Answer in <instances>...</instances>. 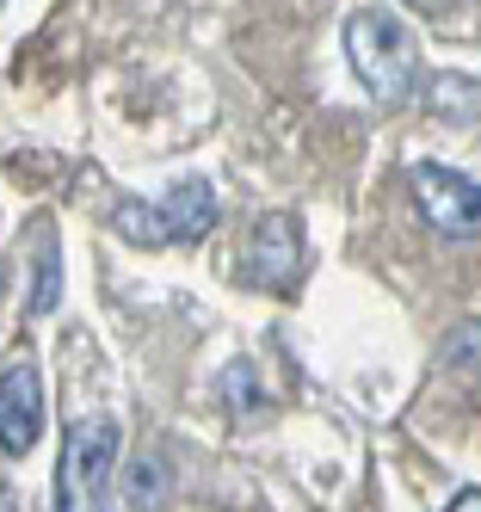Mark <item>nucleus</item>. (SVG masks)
Segmentation results:
<instances>
[{
    "label": "nucleus",
    "instance_id": "nucleus-1",
    "mask_svg": "<svg viewBox=\"0 0 481 512\" xmlns=\"http://www.w3.org/2000/svg\"><path fill=\"white\" fill-rule=\"evenodd\" d=\"M346 56L358 68V81L377 99H389V105L414 99V87H420V50H414V38H407V25L395 13L358 7L346 19Z\"/></svg>",
    "mask_w": 481,
    "mask_h": 512
},
{
    "label": "nucleus",
    "instance_id": "nucleus-2",
    "mask_svg": "<svg viewBox=\"0 0 481 512\" xmlns=\"http://www.w3.org/2000/svg\"><path fill=\"white\" fill-rule=\"evenodd\" d=\"M111 223H118L136 247H167V241H204L216 229V192L210 179H185V186L161 204H118L111 210Z\"/></svg>",
    "mask_w": 481,
    "mask_h": 512
},
{
    "label": "nucleus",
    "instance_id": "nucleus-3",
    "mask_svg": "<svg viewBox=\"0 0 481 512\" xmlns=\"http://www.w3.org/2000/svg\"><path fill=\"white\" fill-rule=\"evenodd\" d=\"M111 463H118V426H111L105 414L68 420V438H62V469H56L62 512H93V506H99V494H105Z\"/></svg>",
    "mask_w": 481,
    "mask_h": 512
},
{
    "label": "nucleus",
    "instance_id": "nucleus-4",
    "mask_svg": "<svg viewBox=\"0 0 481 512\" xmlns=\"http://www.w3.org/2000/svg\"><path fill=\"white\" fill-rule=\"evenodd\" d=\"M407 186H414V204L420 216L444 235V241H469L481 235V186L451 167H414L407 173Z\"/></svg>",
    "mask_w": 481,
    "mask_h": 512
},
{
    "label": "nucleus",
    "instance_id": "nucleus-5",
    "mask_svg": "<svg viewBox=\"0 0 481 512\" xmlns=\"http://www.w3.org/2000/svg\"><path fill=\"white\" fill-rule=\"evenodd\" d=\"M44 432V383L31 364H7L0 371V451H31Z\"/></svg>",
    "mask_w": 481,
    "mask_h": 512
},
{
    "label": "nucleus",
    "instance_id": "nucleus-6",
    "mask_svg": "<svg viewBox=\"0 0 481 512\" xmlns=\"http://www.w3.org/2000/svg\"><path fill=\"white\" fill-rule=\"evenodd\" d=\"M296 272H303V229H296L290 216H266V223L253 229V247H247V278L290 290Z\"/></svg>",
    "mask_w": 481,
    "mask_h": 512
},
{
    "label": "nucleus",
    "instance_id": "nucleus-7",
    "mask_svg": "<svg viewBox=\"0 0 481 512\" xmlns=\"http://www.w3.org/2000/svg\"><path fill=\"white\" fill-rule=\"evenodd\" d=\"M167 494H173V482H167V463H161L155 451L130 457V469H124V500H130L136 512H155Z\"/></svg>",
    "mask_w": 481,
    "mask_h": 512
},
{
    "label": "nucleus",
    "instance_id": "nucleus-8",
    "mask_svg": "<svg viewBox=\"0 0 481 512\" xmlns=\"http://www.w3.org/2000/svg\"><path fill=\"white\" fill-rule=\"evenodd\" d=\"M62 303V253H56V235L50 223L37 229V278H31V315H50Z\"/></svg>",
    "mask_w": 481,
    "mask_h": 512
},
{
    "label": "nucleus",
    "instance_id": "nucleus-9",
    "mask_svg": "<svg viewBox=\"0 0 481 512\" xmlns=\"http://www.w3.org/2000/svg\"><path fill=\"white\" fill-rule=\"evenodd\" d=\"M432 112L451 118V124H475V118H481V81L438 75V81H432Z\"/></svg>",
    "mask_w": 481,
    "mask_h": 512
},
{
    "label": "nucleus",
    "instance_id": "nucleus-10",
    "mask_svg": "<svg viewBox=\"0 0 481 512\" xmlns=\"http://www.w3.org/2000/svg\"><path fill=\"white\" fill-rule=\"evenodd\" d=\"M222 389H229V408H241V414H259V383H253V371H247V364H229V377H222Z\"/></svg>",
    "mask_w": 481,
    "mask_h": 512
},
{
    "label": "nucleus",
    "instance_id": "nucleus-11",
    "mask_svg": "<svg viewBox=\"0 0 481 512\" xmlns=\"http://www.w3.org/2000/svg\"><path fill=\"white\" fill-rule=\"evenodd\" d=\"M451 512H481V488H469V494H457V500H451Z\"/></svg>",
    "mask_w": 481,
    "mask_h": 512
},
{
    "label": "nucleus",
    "instance_id": "nucleus-12",
    "mask_svg": "<svg viewBox=\"0 0 481 512\" xmlns=\"http://www.w3.org/2000/svg\"><path fill=\"white\" fill-rule=\"evenodd\" d=\"M444 7H451V0H438V13H444Z\"/></svg>",
    "mask_w": 481,
    "mask_h": 512
}]
</instances>
